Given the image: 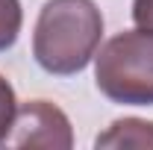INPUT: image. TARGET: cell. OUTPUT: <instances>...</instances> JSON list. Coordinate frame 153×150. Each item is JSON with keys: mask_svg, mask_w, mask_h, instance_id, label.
I'll return each mask as SVG.
<instances>
[{"mask_svg": "<svg viewBox=\"0 0 153 150\" xmlns=\"http://www.w3.org/2000/svg\"><path fill=\"white\" fill-rule=\"evenodd\" d=\"M103 38V15L94 0H47L33 30V56L56 76L79 74Z\"/></svg>", "mask_w": 153, "mask_h": 150, "instance_id": "cell-1", "label": "cell"}, {"mask_svg": "<svg viewBox=\"0 0 153 150\" xmlns=\"http://www.w3.org/2000/svg\"><path fill=\"white\" fill-rule=\"evenodd\" d=\"M94 82L124 106H153V33L124 30L94 53Z\"/></svg>", "mask_w": 153, "mask_h": 150, "instance_id": "cell-2", "label": "cell"}, {"mask_svg": "<svg viewBox=\"0 0 153 150\" xmlns=\"http://www.w3.org/2000/svg\"><path fill=\"white\" fill-rule=\"evenodd\" d=\"M12 147H47V150H68L74 144L71 121L59 106L50 100H27L21 103L12 132L6 138Z\"/></svg>", "mask_w": 153, "mask_h": 150, "instance_id": "cell-3", "label": "cell"}, {"mask_svg": "<svg viewBox=\"0 0 153 150\" xmlns=\"http://www.w3.org/2000/svg\"><path fill=\"white\" fill-rule=\"evenodd\" d=\"M94 147H153V124L141 118H121L94 138Z\"/></svg>", "mask_w": 153, "mask_h": 150, "instance_id": "cell-4", "label": "cell"}, {"mask_svg": "<svg viewBox=\"0 0 153 150\" xmlns=\"http://www.w3.org/2000/svg\"><path fill=\"white\" fill-rule=\"evenodd\" d=\"M21 24H24L21 0H0V53L9 50V47L18 41Z\"/></svg>", "mask_w": 153, "mask_h": 150, "instance_id": "cell-5", "label": "cell"}, {"mask_svg": "<svg viewBox=\"0 0 153 150\" xmlns=\"http://www.w3.org/2000/svg\"><path fill=\"white\" fill-rule=\"evenodd\" d=\"M18 112V100H15V88L6 76L0 74V144H6L9 132H12V121Z\"/></svg>", "mask_w": 153, "mask_h": 150, "instance_id": "cell-6", "label": "cell"}, {"mask_svg": "<svg viewBox=\"0 0 153 150\" xmlns=\"http://www.w3.org/2000/svg\"><path fill=\"white\" fill-rule=\"evenodd\" d=\"M133 21L135 27L153 33V0H133Z\"/></svg>", "mask_w": 153, "mask_h": 150, "instance_id": "cell-7", "label": "cell"}]
</instances>
